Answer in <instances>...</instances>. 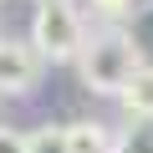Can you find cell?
Wrapping results in <instances>:
<instances>
[{"instance_id":"5b68a950","label":"cell","mask_w":153,"mask_h":153,"mask_svg":"<svg viewBox=\"0 0 153 153\" xmlns=\"http://www.w3.org/2000/svg\"><path fill=\"white\" fill-rule=\"evenodd\" d=\"M128 41L138 51V66H153V0H138V5L128 10Z\"/></svg>"},{"instance_id":"6da1fadb","label":"cell","mask_w":153,"mask_h":153,"mask_svg":"<svg viewBox=\"0 0 153 153\" xmlns=\"http://www.w3.org/2000/svg\"><path fill=\"white\" fill-rule=\"evenodd\" d=\"M138 66V51L128 41L123 26H102V31H87L82 51H76V76H82V87L102 92V97H117L123 82L133 76Z\"/></svg>"},{"instance_id":"30bf717a","label":"cell","mask_w":153,"mask_h":153,"mask_svg":"<svg viewBox=\"0 0 153 153\" xmlns=\"http://www.w3.org/2000/svg\"><path fill=\"white\" fill-rule=\"evenodd\" d=\"M97 10H107V16H123V10H133V0H92Z\"/></svg>"},{"instance_id":"8992f818","label":"cell","mask_w":153,"mask_h":153,"mask_svg":"<svg viewBox=\"0 0 153 153\" xmlns=\"http://www.w3.org/2000/svg\"><path fill=\"white\" fill-rule=\"evenodd\" d=\"M66 153H112V133L102 123H66Z\"/></svg>"},{"instance_id":"ba28073f","label":"cell","mask_w":153,"mask_h":153,"mask_svg":"<svg viewBox=\"0 0 153 153\" xmlns=\"http://www.w3.org/2000/svg\"><path fill=\"white\" fill-rule=\"evenodd\" d=\"M26 153H66V123H41L26 133Z\"/></svg>"},{"instance_id":"3957f363","label":"cell","mask_w":153,"mask_h":153,"mask_svg":"<svg viewBox=\"0 0 153 153\" xmlns=\"http://www.w3.org/2000/svg\"><path fill=\"white\" fill-rule=\"evenodd\" d=\"M41 56L31 41H16V36H0V92L5 97H21L41 82Z\"/></svg>"},{"instance_id":"7a4b0ae2","label":"cell","mask_w":153,"mask_h":153,"mask_svg":"<svg viewBox=\"0 0 153 153\" xmlns=\"http://www.w3.org/2000/svg\"><path fill=\"white\" fill-rule=\"evenodd\" d=\"M82 41H87V16L76 0H36L31 46L41 61H76Z\"/></svg>"},{"instance_id":"277c9868","label":"cell","mask_w":153,"mask_h":153,"mask_svg":"<svg viewBox=\"0 0 153 153\" xmlns=\"http://www.w3.org/2000/svg\"><path fill=\"white\" fill-rule=\"evenodd\" d=\"M117 102L128 107V117H153V66H133V76L123 82Z\"/></svg>"},{"instance_id":"52a82bcc","label":"cell","mask_w":153,"mask_h":153,"mask_svg":"<svg viewBox=\"0 0 153 153\" xmlns=\"http://www.w3.org/2000/svg\"><path fill=\"white\" fill-rule=\"evenodd\" d=\"M112 153H153V117H128L112 133Z\"/></svg>"},{"instance_id":"9c48e42d","label":"cell","mask_w":153,"mask_h":153,"mask_svg":"<svg viewBox=\"0 0 153 153\" xmlns=\"http://www.w3.org/2000/svg\"><path fill=\"white\" fill-rule=\"evenodd\" d=\"M0 153H26V133H16V128L0 123Z\"/></svg>"}]
</instances>
